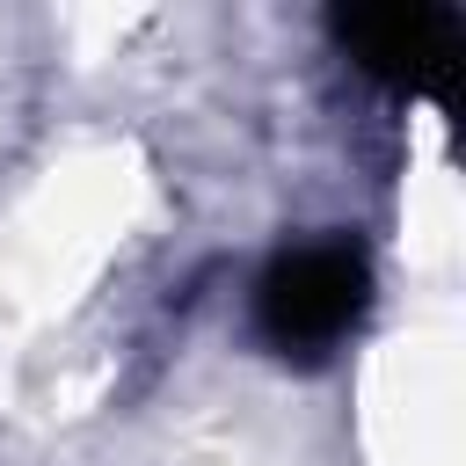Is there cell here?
<instances>
[{
  "label": "cell",
  "mask_w": 466,
  "mask_h": 466,
  "mask_svg": "<svg viewBox=\"0 0 466 466\" xmlns=\"http://www.w3.org/2000/svg\"><path fill=\"white\" fill-rule=\"evenodd\" d=\"M371 313V262L350 240H299L255 277V335L284 364L335 357Z\"/></svg>",
  "instance_id": "6da1fadb"
},
{
  "label": "cell",
  "mask_w": 466,
  "mask_h": 466,
  "mask_svg": "<svg viewBox=\"0 0 466 466\" xmlns=\"http://www.w3.org/2000/svg\"><path fill=\"white\" fill-rule=\"evenodd\" d=\"M335 44L386 87H408V95H451V73H459V15L444 7H342L335 22Z\"/></svg>",
  "instance_id": "7a4b0ae2"
}]
</instances>
